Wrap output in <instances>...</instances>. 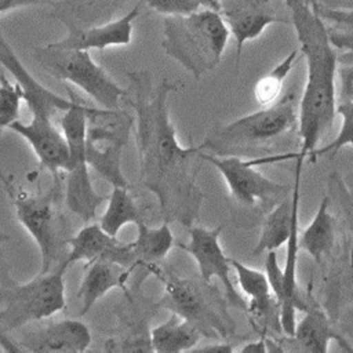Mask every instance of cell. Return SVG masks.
<instances>
[{"label":"cell","instance_id":"obj_9","mask_svg":"<svg viewBox=\"0 0 353 353\" xmlns=\"http://www.w3.org/2000/svg\"><path fill=\"white\" fill-rule=\"evenodd\" d=\"M33 58L48 74L73 84L99 108L114 112L121 110L120 102L127 97L128 90L119 85L94 61L90 51L58 48L46 44L34 50Z\"/></svg>","mask_w":353,"mask_h":353},{"label":"cell","instance_id":"obj_13","mask_svg":"<svg viewBox=\"0 0 353 353\" xmlns=\"http://www.w3.org/2000/svg\"><path fill=\"white\" fill-rule=\"evenodd\" d=\"M0 65L12 76L14 81L23 91V101L26 102L32 116L54 117L55 113H63L73 105V97L68 88V98H63L46 85H43L22 63L14 48L10 46L0 29Z\"/></svg>","mask_w":353,"mask_h":353},{"label":"cell","instance_id":"obj_12","mask_svg":"<svg viewBox=\"0 0 353 353\" xmlns=\"http://www.w3.org/2000/svg\"><path fill=\"white\" fill-rule=\"evenodd\" d=\"M218 11L236 43V69L247 41L258 39L273 23H288L276 10L273 0H218Z\"/></svg>","mask_w":353,"mask_h":353},{"label":"cell","instance_id":"obj_7","mask_svg":"<svg viewBox=\"0 0 353 353\" xmlns=\"http://www.w3.org/2000/svg\"><path fill=\"white\" fill-rule=\"evenodd\" d=\"M4 189L8 193L18 222L34 240L40 251L39 273H47L66 259L69 239L61 211L57 208L58 179L46 193H29L15 186L0 172Z\"/></svg>","mask_w":353,"mask_h":353},{"label":"cell","instance_id":"obj_22","mask_svg":"<svg viewBox=\"0 0 353 353\" xmlns=\"http://www.w3.org/2000/svg\"><path fill=\"white\" fill-rule=\"evenodd\" d=\"M287 341L295 346L294 349L303 352L325 353L331 342H336L347 352L353 350L346 339L334 330L332 320L321 305L305 312L303 317L296 323L294 335L287 336Z\"/></svg>","mask_w":353,"mask_h":353},{"label":"cell","instance_id":"obj_38","mask_svg":"<svg viewBox=\"0 0 353 353\" xmlns=\"http://www.w3.org/2000/svg\"><path fill=\"white\" fill-rule=\"evenodd\" d=\"M10 239H11V236H10L8 233L0 230V245H3L4 243H7ZM11 281H12V279L8 277V274H7L6 263H4V262L1 261V258H0V283H1V285H3V284H8V283H11Z\"/></svg>","mask_w":353,"mask_h":353},{"label":"cell","instance_id":"obj_21","mask_svg":"<svg viewBox=\"0 0 353 353\" xmlns=\"http://www.w3.org/2000/svg\"><path fill=\"white\" fill-rule=\"evenodd\" d=\"M65 172V205L84 223H90L97 216L98 208L108 201L109 194L95 189L85 159L69 163Z\"/></svg>","mask_w":353,"mask_h":353},{"label":"cell","instance_id":"obj_19","mask_svg":"<svg viewBox=\"0 0 353 353\" xmlns=\"http://www.w3.org/2000/svg\"><path fill=\"white\" fill-rule=\"evenodd\" d=\"M138 234L131 241L132 252L135 258L134 281L131 290H139L142 281L149 276L159 277L163 272V262L172 247H175V239L170 223L163 221L159 226H148L146 222L137 225Z\"/></svg>","mask_w":353,"mask_h":353},{"label":"cell","instance_id":"obj_36","mask_svg":"<svg viewBox=\"0 0 353 353\" xmlns=\"http://www.w3.org/2000/svg\"><path fill=\"white\" fill-rule=\"evenodd\" d=\"M194 352H219V353H229L233 352L234 347L232 346L230 342H228L226 339L222 342H212L210 345H204V346H196L193 349Z\"/></svg>","mask_w":353,"mask_h":353},{"label":"cell","instance_id":"obj_4","mask_svg":"<svg viewBox=\"0 0 353 353\" xmlns=\"http://www.w3.org/2000/svg\"><path fill=\"white\" fill-rule=\"evenodd\" d=\"M292 131L298 132V103L287 94L272 105L214 127L200 148L218 156L239 154L265 148Z\"/></svg>","mask_w":353,"mask_h":353},{"label":"cell","instance_id":"obj_28","mask_svg":"<svg viewBox=\"0 0 353 353\" xmlns=\"http://www.w3.org/2000/svg\"><path fill=\"white\" fill-rule=\"evenodd\" d=\"M310 1L325 22L331 43L338 52L353 58V12L324 7L317 0Z\"/></svg>","mask_w":353,"mask_h":353},{"label":"cell","instance_id":"obj_14","mask_svg":"<svg viewBox=\"0 0 353 353\" xmlns=\"http://www.w3.org/2000/svg\"><path fill=\"white\" fill-rule=\"evenodd\" d=\"M10 130L22 137L34 152L41 168L50 171L54 179H58L61 171L69 167V148L61 130H58L52 117L32 116L30 121H14Z\"/></svg>","mask_w":353,"mask_h":353},{"label":"cell","instance_id":"obj_3","mask_svg":"<svg viewBox=\"0 0 353 353\" xmlns=\"http://www.w3.org/2000/svg\"><path fill=\"white\" fill-rule=\"evenodd\" d=\"M230 37L221 12L201 8L188 15L165 17L160 47L199 80L219 65Z\"/></svg>","mask_w":353,"mask_h":353},{"label":"cell","instance_id":"obj_27","mask_svg":"<svg viewBox=\"0 0 353 353\" xmlns=\"http://www.w3.org/2000/svg\"><path fill=\"white\" fill-rule=\"evenodd\" d=\"M299 48L288 52L279 63H276L266 74L261 76L254 85V98L261 106H268L279 101L283 95L284 83L301 57Z\"/></svg>","mask_w":353,"mask_h":353},{"label":"cell","instance_id":"obj_29","mask_svg":"<svg viewBox=\"0 0 353 353\" xmlns=\"http://www.w3.org/2000/svg\"><path fill=\"white\" fill-rule=\"evenodd\" d=\"M327 196L332 208L336 210L342 226L353 237V171L347 178H343L338 171L330 172Z\"/></svg>","mask_w":353,"mask_h":353},{"label":"cell","instance_id":"obj_33","mask_svg":"<svg viewBox=\"0 0 353 353\" xmlns=\"http://www.w3.org/2000/svg\"><path fill=\"white\" fill-rule=\"evenodd\" d=\"M336 97L338 103L353 101V63L338 68Z\"/></svg>","mask_w":353,"mask_h":353},{"label":"cell","instance_id":"obj_10","mask_svg":"<svg viewBox=\"0 0 353 353\" xmlns=\"http://www.w3.org/2000/svg\"><path fill=\"white\" fill-rule=\"evenodd\" d=\"M90 121L92 124L88 125L85 143L88 165L112 188H128L121 170V154L135 120L124 110H108Z\"/></svg>","mask_w":353,"mask_h":353},{"label":"cell","instance_id":"obj_11","mask_svg":"<svg viewBox=\"0 0 353 353\" xmlns=\"http://www.w3.org/2000/svg\"><path fill=\"white\" fill-rule=\"evenodd\" d=\"M222 230L223 225L216 228L192 225L188 228L189 240L186 243H175V247L183 250L194 259L199 269V276L205 283H212L214 279L221 281L225 290V298L230 307L247 313L248 302L236 290L232 281L230 258L225 254L219 241Z\"/></svg>","mask_w":353,"mask_h":353},{"label":"cell","instance_id":"obj_24","mask_svg":"<svg viewBox=\"0 0 353 353\" xmlns=\"http://www.w3.org/2000/svg\"><path fill=\"white\" fill-rule=\"evenodd\" d=\"M346 303H353V245L349 240L325 274L324 310L331 317Z\"/></svg>","mask_w":353,"mask_h":353},{"label":"cell","instance_id":"obj_26","mask_svg":"<svg viewBox=\"0 0 353 353\" xmlns=\"http://www.w3.org/2000/svg\"><path fill=\"white\" fill-rule=\"evenodd\" d=\"M142 222H145V218L135 199L130 194L128 188L113 186L106 201V208L99 221L102 229L117 237L119 232L125 225H139Z\"/></svg>","mask_w":353,"mask_h":353},{"label":"cell","instance_id":"obj_35","mask_svg":"<svg viewBox=\"0 0 353 353\" xmlns=\"http://www.w3.org/2000/svg\"><path fill=\"white\" fill-rule=\"evenodd\" d=\"M239 352H250V353H265L269 352L268 346V335H261L258 341L245 342L241 347L237 349Z\"/></svg>","mask_w":353,"mask_h":353},{"label":"cell","instance_id":"obj_18","mask_svg":"<svg viewBox=\"0 0 353 353\" xmlns=\"http://www.w3.org/2000/svg\"><path fill=\"white\" fill-rule=\"evenodd\" d=\"M295 179L291 189V194L277 203L270 211L263 215L261 233L255 247L252 248V254L255 256L269 252L277 251L283 244L287 243L291 228L296 218H299V201H301V182H302V171L303 163L306 159L299 154L295 159Z\"/></svg>","mask_w":353,"mask_h":353},{"label":"cell","instance_id":"obj_5","mask_svg":"<svg viewBox=\"0 0 353 353\" xmlns=\"http://www.w3.org/2000/svg\"><path fill=\"white\" fill-rule=\"evenodd\" d=\"M157 279L164 284L163 295L154 302L157 309L190 321L204 338L228 339L234 334L236 324L228 312V301L212 283H205L200 276L182 277L165 269Z\"/></svg>","mask_w":353,"mask_h":353},{"label":"cell","instance_id":"obj_30","mask_svg":"<svg viewBox=\"0 0 353 353\" xmlns=\"http://www.w3.org/2000/svg\"><path fill=\"white\" fill-rule=\"evenodd\" d=\"M336 113L341 116V128L336 137L324 146L313 150L307 157L309 163H316L320 157L334 159L341 149L353 148V101L338 103Z\"/></svg>","mask_w":353,"mask_h":353},{"label":"cell","instance_id":"obj_1","mask_svg":"<svg viewBox=\"0 0 353 353\" xmlns=\"http://www.w3.org/2000/svg\"><path fill=\"white\" fill-rule=\"evenodd\" d=\"M132 94L127 92L135 110V141L139 181L159 203L161 219L190 228L204 201L197 176L203 160L200 145L183 146L170 116L168 98L179 83L163 79L152 88L148 70L128 72Z\"/></svg>","mask_w":353,"mask_h":353},{"label":"cell","instance_id":"obj_25","mask_svg":"<svg viewBox=\"0 0 353 353\" xmlns=\"http://www.w3.org/2000/svg\"><path fill=\"white\" fill-rule=\"evenodd\" d=\"M203 338L196 325L175 313L150 330V346L156 353L190 352Z\"/></svg>","mask_w":353,"mask_h":353},{"label":"cell","instance_id":"obj_23","mask_svg":"<svg viewBox=\"0 0 353 353\" xmlns=\"http://www.w3.org/2000/svg\"><path fill=\"white\" fill-rule=\"evenodd\" d=\"M331 210V201L325 194L309 225L299 232V248L317 265L330 261L338 243V218Z\"/></svg>","mask_w":353,"mask_h":353},{"label":"cell","instance_id":"obj_8","mask_svg":"<svg viewBox=\"0 0 353 353\" xmlns=\"http://www.w3.org/2000/svg\"><path fill=\"white\" fill-rule=\"evenodd\" d=\"M69 265L62 261L47 273L32 280L0 287V331L8 334L29 323L54 316L66 306L65 273Z\"/></svg>","mask_w":353,"mask_h":353},{"label":"cell","instance_id":"obj_37","mask_svg":"<svg viewBox=\"0 0 353 353\" xmlns=\"http://www.w3.org/2000/svg\"><path fill=\"white\" fill-rule=\"evenodd\" d=\"M317 3L328 8L353 12V0H317Z\"/></svg>","mask_w":353,"mask_h":353},{"label":"cell","instance_id":"obj_2","mask_svg":"<svg viewBox=\"0 0 353 353\" xmlns=\"http://www.w3.org/2000/svg\"><path fill=\"white\" fill-rule=\"evenodd\" d=\"M299 51L306 61V80L298 103L299 154L307 156L334 125L338 109L336 74L339 52L310 0H285Z\"/></svg>","mask_w":353,"mask_h":353},{"label":"cell","instance_id":"obj_16","mask_svg":"<svg viewBox=\"0 0 353 353\" xmlns=\"http://www.w3.org/2000/svg\"><path fill=\"white\" fill-rule=\"evenodd\" d=\"M91 342V331L83 321L62 319L26 331L17 343L22 352L80 353L85 352Z\"/></svg>","mask_w":353,"mask_h":353},{"label":"cell","instance_id":"obj_17","mask_svg":"<svg viewBox=\"0 0 353 353\" xmlns=\"http://www.w3.org/2000/svg\"><path fill=\"white\" fill-rule=\"evenodd\" d=\"M97 259H108L131 268L134 272L135 258L131 241H120L105 232L99 223L90 222L69 239V252L65 261L70 266L79 261L88 263Z\"/></svg>","mask_w":353,"mask_h":353},{"label":"cell","instance_id":"obj_6","mask_svg":"<svg viewBox=\"0 0 353 353\" xmlns=\"http://www.w3.org/2000/svg\"><path fill=\"white\" fill-rule=\"evenodd\" d=\"M200 159L211 164L225 181L230 197L237 205L245 210L266 214L277 203L291 194L292 186L276 182L258 171V165L277 164L295 160L298 152L265 154L262 157H241L239 154L218 156L204 150L199 153Z\"/></svg>","mask_w":353,"mask_h":353},{"label":"cell","instance_id":"obj_32","mask_svg":"<svg viewBox=\"0 0 353 353\" xmlns=\"http://www.w3.org/2000/svg\"><path fill=\"white\" fill-rule=\"evenodd\" d=\"M146 7L164 15H188L201 8L218 10V0H142Z\"/></svg>","mask_w":353,"mask_h":353},{"label":"cell","instance_id":"obj_34","mask_svg":"<svg viewBox=\"0 0 353 353\" xmlns=\"http://www.w3.org/2000/svg\"><path fill=\"white\" fill-rule=\"evenodd\" d=\"M48 0H0V14L8 12L12 10L34 6V4H41Z\"/></svg>","mask_w":353,"mask_h":353},{"label":"cell","instance_id":"obj_15","mask_svg":"<svg viewBox=\"0 0 353 353\" xmlns=\"http://www.w3.org/2000/svg\"><path fill=\"white\" fill-rule=\"evenodd\" d=\"M142 6H143V1L141 0L127 14H124L119 19H114L98 26L79 28L72 22L65 21V25H66L65 37L48 44L58 48L87 50V51L128 46L132 41L134 21L138 18Z\"/></svg>","mask_w":353,"mask_h":353},{"label":"cell","instance_id":"obj_20","mask_svg":"<svg viewBox=\"0 0 353 353\" xmlns=\"http://www.w3.org/2000/svg\"><path fill=\"white\" fill-rule=\"evenodd\" d=\"M132 274L134 272L131 268L108 259H97L85 263L84 276L76 294L80 301L79 316H85L91 307L113 288H120L124 292H128V280Z\"/></svg>","mask_w":353,"mask_h":353},{"label":"cell","instance_id":"obj_31","mask_svg":"<svg viewBox=\"0 0 353 353\" xmlns=\"http://www.w3.org/2000/svg\"><path fill=\"white\" fill-rule=\"evenodd\" d=\"M22 101L23 91L21 87L0 73V132L18 120Z\"/></svg>","mask_w":353,"mask_h":353}]
</instances>
